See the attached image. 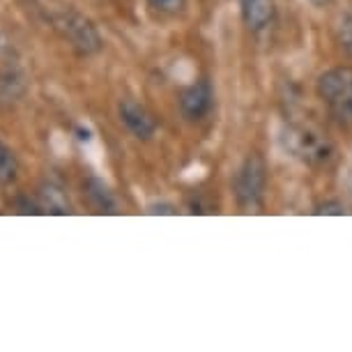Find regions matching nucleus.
<instances>
[{
	"mask_svg": "<svg viewBox=\"0 0 352 352\" xmlns=\"http://www.w3.org/2000/svg\"><path fill=\"white\" fill-rule=\"evenodd\" d=\"M53 21H56V28L63 32V37L74 46L78 53L83 56H92L102 49V37H99L97 28L92 25L90 19H85L81 12L76 10H58L53 14Z\"/></svg>",
	"mask_w": 352,
	"mask_h": 352,
	"instance_id": "20e7f679",
	"label": "nucleus"
},
{
	"mask_svg": "<svg viewBox=\"0 0 352 352\" xmlns=\"http://www.w3.org/2000/svg\"><path fill=\"white\" fill-rule=\"evenodd\" d=\"M16 175H19L16 155L5 143H0V182L10 184L16 180Z\"/></svg>",
	"mask_w": 352,
	"mask_h": 352,
	"instance_id": "9b49d317",
	"label": "nucleus"
},
{
	"mask_svg": "<svg viewBox=\"0 0 352 352\" xmlns=\"http://www.w3.org/2000/svg\"><path fill=\"white\" fill-rule=\"evenodd\" d=\"M336 44L345 56L352 58V8L343 10L336 19Z\"/></svg>",
	"mask_w": 352,
	"mask_h": 352,
	"instance_id": "9d476101",
	"label": "nucleus"
},
{
	"mask_svg": "<svg viewBox=\"0 0 352 352\" xmlns=\"http://www.w3.org/2000/svg\"><path fill=\"white\" fill-rule=\"evenodd\" d=\"M212 99H214V92H212L210 81L201 78V81L191 83L189 88L180 92V113L191 122L201 120L210 113Z\"/></svg>",
	"mask_w": 352,
	"mask_h": 352,
	"instance_id": "423d86ee",
	"label": "nucleus"
},
{
	"mask_svg": "<svg viewBox=\"0 0 352 352\" xmlns=\"http://www.w3.org/2000/svg\"><path fill=\"white\" fill-rule=\"evenodd\" d=\"M311 5H316V8H324V5H329L331 0H309Z\"/></svg>",
	"mask_w": 352,
	"mask_h": 352,
	"instance_id": "4468645a",
	"label": "nucleus"
},
{
	"mask_svg": "<svg viewBox=\"0 0 352 352\" xmlns=\"http://www.w3.org/2000/svg\"><path fill=\"white\" fill-rule=\"evenodd\" d=\"M148 3L164 14H180L187 8V0H148Z\"/></svg>",
	"mask_w": 352,
	"mask_h": 352,
	"instance_id": "f8f14e48",
	"label": "nucleus"
},
{
	"mask_svg": "<svg viewBox=\"0 0 352 352\" xmlns=\"http://www.w3.org/2000/svg\"><path fill=\"white\" fill-rule=\"evenodd\" d=\"M39 198H42V208L44 212H51V214H67L69 212V201L65 196V191L56 184H42L39 189Z\"/></svg>",
	"mask_w": 352,
	"mask_h": 352,
	"instance_id": "6e6552de",
	"label": "nucleus"
},
{
	"mask_svg": "<svg viewBox=\"0 0 352 352\" xmlns=\"http://www.w3.org/2000/svg\"><path fill=\"white\" fill-rule=\"evenodd\" d=\"M283 145L292 157L309 166H329L334 162V145L324 131L309 122H292L283 131Z\"/></svg>",
	"mask_w": 352,
	"mask_h": 352,
	"instance_id": "f257e3e1",
	"label": "nucleus"
},
{
	"mask_svg": "<svg viewBox=\"0 0 352 352\" xmlns=\"http://www.w3.org/2000/svg\"><path fill=\"white\" fill-rule=\"evenodd\" d=\"M318 97L327 106L331 120L343 129H352V67L327 69L318 78Z\"/></svg>",
	"mask_w": 352,
	"mask_h": 352,
	"instance_id": "f03ea898",
	"label": "nucleus"
},
{
	"mask_svg": "<svg viewBox=\"0 0 352 352\" xmlns=\"http://www.w3.org/2000/svg\"><path fill=\"white\" fill-rule=\"evenodd\" d=\"M272 0H240V14L251 32H261L272 21Z\"/></svg>",
	"mask_w": 352,
	"mask_h": 352,
	"instance_id": "0eeeda50",
	"label": "nucleus"
},
{
	"mask_svg": "<svg viewBox=\"0 0 352 352\" xmlns=\"http://www.w3.org/2000/svg\"><path fill=\"white\" fill-rule=\"evenodd\" d=\"M118 116H120V122L124 124V129L134 138H138V141H150V138L155 136V129H157L155 120H152L148 109L134 102V99H122L120 106H118Z\"/></svg>",
	"mask_w": 352,
	"mask_h": 352,
	"instance_id": "39448f33",
	"label": "nucleus"
},
{
	"mask_svg": "<svg viewBox=\"0 0 352 352\" xmlns=\"http://www.w3.org/2000/svg\"><path fill=\"white\" fill-rule=\"evenodd\" d=\"M88 196L99 212H116V198H113L109 187L102 180H97V177L88 180Z\"/></svg>",
	"mask_w": 352,
	"mask_h": 352,
	"instance_id": "1a4fd4ad",
	"label": "nucleus"
},
{
	"mask_svg": "<svg viewBox=\"0 0 352 352\" xmlns=\"http://www.w3.org/2000/svg\"><path fill=\"white\" fill-rule=\"evenodd\" d=\"M265 187H267V164L258 152L244 157L240 168L232 180V191H235V201L244 212H254L263 205Z\"/></svg>",
	"mask_w": 352,
	"mask_h": 352,
	"instance_id": "7ed1b4c3",
	"label": "nucleus"
},
{
	"mask_svg": "<svg viewBox=\"0 0 352 352\" xmlns=\"http://www.w3.org/2000/svg\"><path fill=\"white\" fill-rule=\"evenodd\" d=\"M343 212H345L343 203H338V201H324L320 205H316L314 214H338V217H341Z\"/></svg>",
	"mask_w": 352,
	"mask_h": 352,
	"instance_id": "ddd939ff",
	"label": "nucleus"
}]
</instances>
